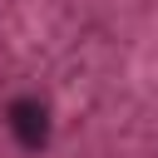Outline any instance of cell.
I'll use <instances>...</instances> for the list:
<instances>
[{"label":"cell","instance_id":"6da1fadb","mask_svg":"<svg viewBox=\"0 0 158 158\" xmlns=\"http://www.w3.org/2000/svg\"><path fill=\"white\" fill-rule=\"evenodd\" d=\"M5 123H10V133H15V143L25 153H40L49 143V109L40 99H15L5 109Z\"/></svg>","mask_w":158,"mask_h":158}]
</instances>
